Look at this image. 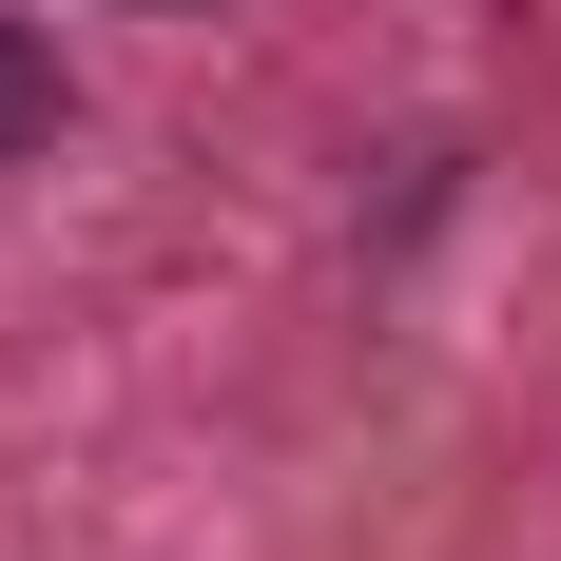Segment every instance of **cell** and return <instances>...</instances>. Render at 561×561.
Segmentation results:
<instances>
[{
	"mask_svg": "<svg viewBox=\"0 0 561 561\" xmlns=\"http://www.w3.org/2000/svg\"><path fill=\"white\" fill-rule=\"evenodd\" d=\"M39 136H58V39L0 20V156H39Z\"/></svg>",
	"mask_w": 561,
	"mask_h": 561,
	"instance_id": "1",
	"label": "cell"
}]
</instances>
